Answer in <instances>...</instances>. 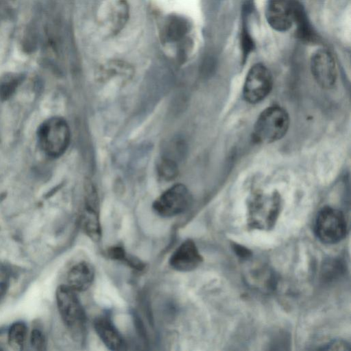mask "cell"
<instances>
[{"mask_svg":"<svg viewBox=\"0 0 351 351\" xmlns=\"http://www.w3.org/2000/svg\"><path fill=\"white\" fill-rule=\"evenodd\" d=\"M311 71L317 84L323 88H332L337 80V71L332 53L326 49L315 51L311 58Z\"/></svg>","mask_w":351,"mask_h":351,"instance_id":"cell-9","label":"cell"},{"mask_svg":"<svg viewBox=\"0 0 351 351\" xmlns=\"http://www.w3.org/2000/svg\"><path fill=\"white\" fill-rule=\"evenodd\" d=\"M232 248L235 254L243 260H247L252 256L251 251L243 245L233 243Z\"/></svg>","mask_w":351,"mask_h":351,"instance_id":"cell-21","label":"cell"},{"mask_svg":"<svg viewBox=\"0 0 351 351\" xmlns=\"http://www.w3.org/2000/svg\"><path fill=\"white\" fill-rule=\"evenodd\" d=\"M94 277L93 267L88 263L80 262L69 270L66 285L75 292L86 291L91 285Z\"/></svg>","mask_w":351,"mask_h":351,"instance_id":"cell-13","label":"cell"},{"mask_svg":"<svg viewBox=\"0 0 351 351\" xmlns=\"http://www.w3.org/2000/svg\"><path fill=\"white\" fill-rule=\"evenodd\" d=\"M71 132L67 122L61 117H51L38 129V139L41 149L50 157L62 156L67 149Z\"/></svg>","mask_w":351,"mask_h":351,"instance_id":"cell-2","label":"cell"},{"mask_svg":"<svg viewBox=\"0 0 351 351\" xmlns=\"http://www.w3.org/2000/svg\"><path fill=\"white\" fill-rule=\"evenodd\" d=\"M189 25L182 17L173 16L165 22L162 32L167 41H175L182 38L188 32Z\"/></svg>","mask_w":351,"mask_h":351,"instance_id":"cell-14","label":"cell"},{"mask_svg":"<svg viewBox=\"0 0 351 351\" xmlns=\"http://www.w3.org/2000/svg\"><path fill=\"white\" fill-rule=\"evenodd\" d=\"M27 334L26 324L22 322H17L12 324L8 334L9 346L15 350L23 349Z\"/></svg>","mask_w":351,"mask_h":351,"instance_id":"cell-15","label":"cell"},{"mask_svg":"<svg viewBox=\"0 0 351 351\" xmlns=\"http://www.w3.org/2000/svg\"><path fill=\"white\" fill-rule=\"evenodd\" d=\"M93 324L96 333L108 349L111 350L124 349V339L110 319L106 317H99L95 319Z\"/></svg>","mask_w":351,"mask_h":351,"instance_id":"cell-12","label":"cell"},{"mask_svg":"<svg viewBox=\"0 0 351 351\" xmlns=\"http://www.w3.org/2000/svg\"><path fill=\"white\" fill-rule=\"evenodd\" d=\"M10 271L5 265L0 264V299L7 293L10 285Z\"/></svg>","mask_w":351,"mask_h":351,"instance_id":"cell-19","label":"cell"},{"mask_svg":"<svg viewBox=\"0 0 351 351\" xmlns=\"http://www.w3.org/2000/svg\"><path fill=\"white\" fill-rule=\"evenodd\" d=\"M191 203L185 185L176 184L167 189L154 202L153 209L161 217H170L184 212Z\"/></svg>","mask_w":351,"mask_h":351,"instance_id":"cell-6","label":"cell"},{"mask_svg":"<svg viewBox=\"0 0 351 351\" xmlns=\"http://www.w3.org/2000/svg\"><path fill=\"white\" fill-rule=\"evenodd\" d=\"M30 342L35 349L43 350L45 346V335L40 330L34 329L31 333Z\"/></svg>","mask_w":351,"mask_h":351,"instance_id":"cell-20","label":"cell"},{"mask_svg":"<svg viewBox=\"0 0 351 351\" xmlns=\"http://www.w3.org/2000/svg\"><path fill=\"white\" fill-rule=\"evenodd\" d=\"M56 299L64 324L74 336L78 337L84 330L86 315L76 292L62 285L56 289Z\"/></svg>","mask_w":351,"mask_h":351,"instance_id":"cell-3","label":"cell"},{"mask_svg":"<svg viewBox=\"0 0 351 351\" xmlns=\"http://www.w3.org/2000/svg\"><path fill=\"white\" fill-rule=\"evenodd\" d=\"M130 5L127 0H112L104 9L99 19L101 36L110 38L119 34L128 23Z\"/></svg>","mask_w":351,"mask_h":351,"instance_id":"cell-7","label":"cell"},{"mask_svg":"<svg viewBox=\"0 0 351 351\" xmlns=\"http://www.w3.org/2000/svg\"><path fill=\"white\" fill-rule=\"evenodd\" d=\"M343 269V265L341 261L337 259L329 260L323 265L322 276L324 280H335L342 275Z\"/></svg>","mask_w":351,"mask_h":351,"instance_id":"cell-17","label":"cell"},{"mask_svg":"<svg viewBox=\"0 0 351 351\" xmlns=\"http://www.w3.org/2000/svg\"><path fill=\"white\" fill-rule=\"evenodd\" d=\"M273 78L269 69L262 63L253 65L249 70L243 88L245 100L256 104L264 99L270 93Z\"/></svg>","mask_w":351,"mask_h":351,"instance_id":"cell-5","label":"cell"},{"mask_svg":"<svg viewBox=\"0 0 351 351\" xmlns=\"http://www.w3.org/2000/svg\"><path fill=\"white\" fill-rule=\"evenodd\" d=\"M289 127V117L280 106L265 108L258 116L254 127V138L258 143L268 144L282 138Z\"/></svg>","mask_w":351,"mask_h":351,"instance_id":"cell-1","label":"cell"},{"mask_svg":"<svg viewBox=\"0 0 351 351\" xmlns=\"http://www.w3.org/2000/svg\"><path fill=\"white\" fill-rule=\"evenodd\" d=\"M108 256L112 259L121 261L127 263L131 267L141 269L143 268V263L135 258L128 257L124 249L120 246H114L108 249Z\"/></svg>","mask_w":351,"mask_h":351,"instance_id":"cell-18","label":"cell"},{"mask_svg":"<svg viewBox=\"0 0 351 351\" xmlns=\"http://www.w3.org/2000/svg\"><path fill=\"white\" fill-rule=\"evenodd\" d=\"M202 262L195 243L191 239L182 242L173 252L169 259L171 267L178 271H190Z\"/></svg>","mask_w":351,"mask_h":351,"instance_id":"cell-10","label":"cell"},{"mask_svg":"<svg viewBox=\"0 0 351 351\" xmlns=\"http://www.w3.org/2000/svg\"><path fill=\"white\" fill-rule=\"evenodd\" d=\"M298 5L295 0H269L265 9L267 23L278 32L289 30L295 23Z\"/></svg>","mask_w":351,"mask_h":351,"instance_id":"cell-8","label":"cell"},{"mask_svg":"<svg viewBox=\"0 0 351 351\" xmlns=\"http://www.w3.org/2000/svg\"><path fill=\"white\" fill-rule=\"evenodd\" d=\"M157 170L160 178L165 180H173L178 174L177 163L168 157H163L160 159Z\"/></svg>","mask_w":351,"mask_h":351,"instance_id":"cell-16","label":"cell"},{"mask_svg":"<svg viewBox=\"0 0 351 351\" xmlns=\"http://www.w3.org/2000/svg\"><path fill=\"white\" fill-rule=\"evenodd\" d=\"M82 226L86 234L93 241L97 242L101 237V228L97 210L95 191L90 189L82 215Z\"/></svg>","mask_w":351,"mask_h":351,"instance_id":"cell-11","label":"cell"},{"mask_svg":"<svg viewBox=\"0 0 351 351\" xmlns=\"http://www.w3.org/2000/svg\"><path fill=\"white\" fill-rule=\"evenodd\" d=\"M323 349L330 350H350V348L349 344L346 341L343 340H334L326 345V348H324Z\"/></svg>","mask_w":351,"mask_h":351,"instance_id":"cell-22","label":"cell"},{"mask_svg":"<svg viewBox=\"0 0 351 351\" xmlns=\"http://www.w3.org/2000/svg\"><path fill=\"white\" fill-rule=\"evenodd\" d=\"M315 232L322 243L335 244L345 238L347 223L343 213L335 208L325 206L318 213Z\"/></svg>","mask_w":351,"mask_h":351,"instance_id":"cell-4","label":"cell"}]
</instances>
